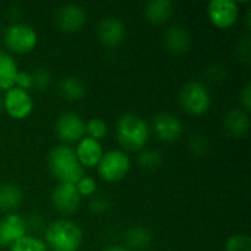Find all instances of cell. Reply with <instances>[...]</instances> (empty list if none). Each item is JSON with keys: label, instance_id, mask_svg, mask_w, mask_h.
I'll list each match as a JSON object with an SVG mask.
<instances>
[{"label": "cell", "instance_id": "obj_1", "mask_svg": "<svg viewBox=\"0 0 251 251\" xmlns=\"http://www.w3.org/2000/svg\"><path fill=\"white\" fill-rule=\"evenodd\" d=\"M43 241L49 251H78L82 246L84 234L78 224L60 218L44 228Z\"/></svg>", "mask_w": 251, "mask_h": 251}, {"label": "cell", "instance_id": "obj_2", "mask_svg": "<svg viewBox=\"0 0 251 251\" xmlns=\"http://www.w3.org/2000/svg\"><path fill=\"white\" fill-rule=\"evenodd\" d=\"M150 138L149 124L135 113H124L116 121V140L126 151H141Z\"/></svg>", "mask_w": 251, "mask_h": 251}, {"label": "cell", "instance_id": "obj_3", "mask_svg": "<svg viewBox=\"0 0 251 251\" xmlns=\"http://www.w3.org/2000/svg\"><path fill=\"white\" fill-rule=\"evenodd\" d=\"M47 166L57 182L76 184V181L84 176V168L78 162L75 150L66 144H59L50 150Z\"/></svg>", "mask_w": 251, "mask_h": 251}, {"label": "cell", "instance_id": "obj_4", "mask_svg": "<svg viewBox=\"0 0 251 251\" xmlns=\"http://www.w3.org/2000/svg\"><path fill=\"white\" fill-rule=\"evenodd\" d=\"M179 103L188 115L201 116L209 110L212 104V97L203 82L190 81L185 82L179 91Z\"/></svg>", "mask_w": 251, "mask_h": 251}, {"label": "cell", "instance_id": "obj_5", "mask_svg": "<svg viewBox=\"0 0 251 251\" xmlns=\"http://www.w3.org/2000/svg\"><path fill=\"white\" fill-rule=\"evenodd\" d=\"M3 41L9 51L16 54H25L35 49L38 43V35L32 26L21 22H13L6 26Z\"/></svg>", "mask_w": 251, "mask_h": 251}, {"label": "cell", "instance_id": "obj_6", "mask_svg": "<svg viewBox=\"0 0 251 251\" xmlns=\"http://www.w3.org/2000/svg\"><path fill=\"white\" fill-rule=\"evenodd\" d=\"M131 169V159L129 156L119 149L109 150L103 153L97 165L99 176L106 182H119L122 181Z\"/></svg>", "mask_w": 251, "mask_h": 251}, {"label": "cell", "instance_id": "obj_7", "mask_svg": "<svg viewBox=\"0 0 251 251\" xmlns=\"http://www.w3.org/2000/svg\"><path fill=\"white\" fill-rule=\"evenodd\" d=\"M56 137L62 141V144H74L85 137V122L75 112L62 113L54 125Z\"/></svg>", "mask_w": 251, "mask_h": 251}, {"label": "cell", "instance_id": "obj_8", "mask_svg": "<svg viewBox=\"0 0 251 251\" xmlns=\"http://www.w3.org/2000/svg\"><path fill=\"white\" fill-rule=\"evenodd\" d=\"M1 100H3L4 112L16 121H22L32 113L34 100H32L31 94H28V91H25V90L12 87L4 93Z\"/></svg>", "mask_w": 251, "mask_h": 251}, {"label": "cell", "instance_id": "obj_9", "mask_svg": "<svg viewBox=\"0 0 251 251\" xmlns=\"http://www.w3.org/2000/svg\"><path fill=\"white\" fill-rule=\"evenodd\" d=\"M207 15L216 28L226 29L238 21L240 6L234 0H212L207 6Z\"/></svg>", "mask_w": 251, "mask_h": 251}, {"label": "cell", "instance_id": "obj_10", "mask_svg": "<svg viewBox=\"0 0 251 251\" xmlns=\"http://www.w3.org/2000/svg\"><path fill=\"white\" fill-rule=\"evenodd\" d=\"M51 204L63 216L74 215L81 206V196L78 194L75 184L59 182L51 191Z\"/></svg>", "mask_w": 251, "mask_h": 251}, {"label": "cell", "instance_id": "obj_11", "mask_svg": "<svg viewBox=\"0 0 251 251\" xmlns=\"http://www.w3.org/2000/svg\"><path fill=\"white\" fill-rule=\"evenodd\" d=\"M87 21V12L82 6L69 3L56 10L54 15V22L57 28L63 32H76L79 31Z\"/></svg>", "mask_w": 251, "mask_h": 251}, {"label": "cell", "instance_id": "obj_12", "mask_svg": "<svg viewBox=\"0 0 251 251\" xmlns=\"http://www.w3.org/2000/svg\"><path fill=\"white\" fill-rule=\"evenodd\" d=\"M153 131L154 135L163 143H175L184 134V125L181 119L169 112L159 113L153 119Z\"/></svg>", "mask_w": 251, "mask_h": 251}, {"label": "cell", "instance_id": "obj_13", "mask_svg": "<svg viewBox=\"0 0 251 251\" xmlns=\"http://www.w3.org/2000/svg\"><path fill=\"white\" fill-rule=\"evenodd\" d=\"M25 219L18 213H7L0 219V247H10L26 234Z\"/></svg>", "mask_w": 251, "mask_h": 251}, {"label": "cell", "instance_id": "obj_14", "mask_svg": "<svg viewBox=\"0 0 251 251\" xmlns=\"http://www.w3.org/2000/svg\"><path fill=\"white\" fill-rule=\"evenodd\" d=\"M97 37L100 43L106 47H116L119 46L126 37V26L124 21L119 18H104L97 28Z\"/></svg>", "mask_w": 251, "mask_h": 251}, {"label": "cell", "instance_id": "obj_15", "mask_svg": "<svg viewBox=\"0 0 251 251\" xmlns=\"http://www.w3.org/2000/svg\"><path fill=\"white\" fill-rule=\"evenodd\" d=\"M74 150L82 168H97L104 153L100 141H96L88 137H84L82 140H79Z\"/></svg>", "mask_w": 251, "mask_h": 251}, {"label": "cell", "instance_id": "obj_16", "mask_svg": "<svg viewBox=\"0 0 251 251\" xmlns=\"http://www.w3.org/2000/svg\"><path fill=\"white\" fill-rule=\"evenodd\" d=\"M163 43L168 51L175 56H182L191 49V34L179 25H174L166 29Z\"/></svg>", "mask_w": 251, "mask_h": 251}, {"label": "cell", "instance_id": "obj_17", "mask_svg": "<svg viewBox=\"0 0 251 251\" xmlns=\"http://www.w3.org/2000/svg\"><path fill=\"white\" fill-rule=\"evenodd\" d=\"M224 126L229 135H232L235 138L244 137L250 129L249 112H246L241 107L229 110L224 118Z\"/></svg>", "mask_w": 251, "mask_h": 251}, {"label": "cell", "instance_id": "obj_18", "mask_svg": "<svg viewBox=\"0 0 251 251\" xmlns=\"http://www.w3.org/2000/svg\"><path fill=\"white\" fill-rule=\"evenodd\" d=\"M174 15V3L171 0H151L144 7L146 19L153 25H163Z\"/></svg>", "mask_w": 251, "mask_h": 251}, {"label": "cell", "instance_id": "obj_19", "mask_svg": "<svg viewBox=\"0 0 251 251\" xmlns=\"http://www.w3.org/2000/svg\"><path fill=\"white\" fill-rule=\"evenodd\" d=\"M124 240H125V249H128L129 251H146L150 249L153 243V234L150 232V229L137 225L125 231Z\"/></svg>", "mask_w": 251, "mask_h": 251}, {"label": "cell", "instance_id": "obj_20", "mask_svg": "<svg viewBox=\"0 0 251 251\" xmlns=\"http://www.w3.org/2000/svg\"><path fill=\"white\" fill-rule=\"evenodd\" d=\"M22 191L15 184H0V212L15 213V210L22 204Z\"/></svg>", "mask_w": 251, "mask_h": 251}, {"label": "cell", "instance_id": "obj_21", "mask_svg": "<svg viewBox=\"0 0 251 251\" xmlns=\"http://www.w3.org/2000/svg\"><path fill=\"white\" fill-rule=\"evenodd\" d=\"M18 71V63L13 56L0 50V91H7L15 85Z\"/></svg>", "mask_w": 251, "mask_h": 251}, {"label": "cell", "instance_id": "obj_22", "mask_svg": "<svg viewBox=\"0 0 251 251\" xmlns=\"http://www.w3.org/2000/svg\"><path fill=\"white\" fill-rule=\"evenodd\" d=\"M59 91L63 99H66L69 101H78L85 96L87 87L82 79H79L76 76H68L60 81Z\"/></svg>", "mask_w": 251, "mask_h": 251}, {"label": "cell", "instance_id": "obj_23", "mask_svg": "<svg viewBox=\"0 0 251 251\" xmlns=\"http://www.w3.org/2000/svg\"><path fill=\"white\" fill-rule=\"evenodd\" d=\"M137 162H138V165H140L143 169L154 171V169L160 168L163 159H162L160 151H157V150H154V149H143L141 151H138Z\"/></svg>", "mask_w": 251, "mask_h": 251}, {"label": "cell", "instance_id": "obj_24", "mask_svg": "<svg viewBox=\"0 0 251 251\" xmlns=\"http://www.w3.org/2000/svg\"><path fill=\"white\" fill-rule=\"evenodd\" d=\"M9 251H49L44 241L35 235H25L9 247Z\"/></svg>", "mask_w": 251, "mask_h": 251}, {"label": "cell", "instance_id": "obj_25", "mask_svg": "<svg viewBox=\"0 0 251 251\" xmlns=\"http://www.w3.org/2000/svg\"><path fill=\"white\" fill-rule=\"evenodd\" d=\"M107 135V125L100 118H91L85 122V137L96 141L103 140Z\"/></svg>", "mask_w": 251, "mask_h": 251}, {"label": "cell", "instance_id": "obj_26", "mask_svg": "<svg viewBox=\"0 0 251 251\" xmlns=\"http://www.w3.org/2000/svg\"><path fill=\"white\" fill-rule=\"evenodd\" d=\"M225 251H251V240L246 234H235L225 243Z\"/></svg>", "mask_w": 251, "mask_h": 251}, {"label": "cell", "instance_id": "obj_27", "mask_svg": "<svg viewBox=\"0 0 251 251\" xmlns=\"http://www.w3.org/2000/svg\"><path fill=\"white\" fill-rule=\"evenodd\" d=\"M51 84V74L47 68H37L32 72V88L37 91H44Z\"/></svg>", "mask_w": 251, "mask_h": 251}, {"label": "cell", "instance_id": "obj_28", "mask_svg": "<svg viewBox=\"0 0 251 251\" xmlns=\"http://www.w3.org/2000/svg\"><path fill=\"white\" fill-rule=\"evenodd\" d=\"M75 188H76L78 194L81 196V199L82 197H91V196H94L97 193V182H96L94 178L84 175L76 181Z\"/></svg>", "mask_w": 251, "mask_h": 251}, {"label": "cell", "instance_id": "obj_29", "mask_svg": "<svg viewBox=\"0 0 251 251\" xmlns=\"http://www.w3.org/2000/svg\"><path fill=\"white\" fill-rule=\"evenodd\" d=\"M188 147L191 150L193 154H197V156H203L207 153V147H209V141L206 137L197 134V135H193L190 140H188Z\"/></svg>", "mask_w": 251, "mask_h": 251}, {"label": "cell", "instance_id": "obj_30", "mask_svg": "<svg viewBox=\"0 0 251 251\" xmlns=\"http://www.w3.org/2000/svg\"><path fill=\"white\" fill-rule=\"evenodd\" d=\"M112 207V201L106 196H94L90 203V209L96 215H103Z\"/></svg>", "mask_w": 251, "mask_h": 251}, {"label": "cell", "instance_id": "obj_31", "mask_svg": "<svg viewBox=\"0 0 251 251\" xmlns=\"http://www.w3.org/2000/svg\"><path fill=\"white\" fill-rule=\"evenodd\" d=\"M21 90L28 91L29 88H32V72L28 71H18L16 78H15V85Z\"/></svg>", "mask_w": 251, "mask_h": 251}, {"label": "cell", "instance_id": "obj_32", "mask_svg": "<svg viewBox=\"0 0 251 251\" xmlns=\"http://www.w3.org/2000/svg\"><path fill=\"white\" fill-rule=\"evenodd\" d=\"M226 76V69L221 65H212L207 71H206V78L210 82H222Z\"/></svg>", "mask_w": 251, "mask_h": 251}, {"label": "cell", "instance_id": "obj_33", "mask_svg": "<svg viewBox=\"0 0 251 251\" xmlns=\"http://www.w3.org/2000/svg\"><path fill=\"white\" fill-rule=\"evenodd\" d=\"M237 54H238V59H240V60H243V62H246V63L250 62L251 43L249 37L243 38V40L238 43V46H237Z\"/></svg>", "mask_w": 251, "mask_h": 251}, {"label": "cell", "instance_id": "obj_34", "mask_svg": "<svg viewBox=\"0 0 251 251\" xmlns=\"http://www.w3.org/2000/svg\"><path fill=\"white\" fill-rule=\"evenodd\" d=\"M25 225H26V231H41L44 228V219L40 215H31L29 218L25 219Z\"/></svg>", "mask_w": 251, "mask_h": 251}, {"label": "cell", "instance_id": "obj_35", "mask_svg": "<svg viewBox=\"0 0 251 251\" xmlns=\"http://www.w3.org/2000/svg\"><path fill=\"white\" fill-rule=\"evenodd\" d=\"M241 109L250 112L251 109V84L247 82L241 91Z\"/></svg>", "mask_w": 251, "mask_h": 251}, {"label": "cell", "instance_id": "obj_36", "mask_svg": "<svg viewBox=\"0 0 251 251\" xmlns=\"http://www.w3.org/2000/svg\"><path fill=\"white\" fill-rule=\"evenodd\" d=\"M103 251H129L128 249L122 247V246H110V247H106Z\"/></svg>", "mask_w": 251, "mask_h": 251}, {"label": "cell", "instance_id": "obj_37", "mask_svg": "<svg viewBox=\"0 0 251 251\" xmlns=\"http://www.w3.org/2000/svg\"><path fill=\"white\" fill-rule=\"evenodd\" d=\"M1 110H3V100H1V96H0V113H1Z\"/></svg>", "mask_w": 251, "mask_h": 251}]
</instances>
